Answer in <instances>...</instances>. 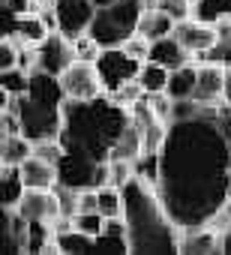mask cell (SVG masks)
<instances>
[{"instance_id": "2", "label": "cell", "mask_w": 231, "mask_h": 255, "mask_svg": "<svg viewBox=\"0 0 231 255\" xmlns=\"http://www.w3.org/2000/svg\"><path fill=\"white\" fill-rule=\"evenodd\" d=\"M132 123L129 108L117 105L108 93L90 102H63V132L60 141L69 150H81L96 162H105L111 156L114 141Z\"/></svg>"}, {"instance_id": "32", "label": "cell", "mask_w": 231, "mask_h": 255, "mask_svg": "<svg viewBox=\"0 0 231 255\" xmlns=\"http://www.w3.org/2000/svg\"><path fill=\"white\" fill-rule=\"evenodd\" d=\"M75 228H81L90 237H99L105 231V216L99 210H87V213H75Z\"/></svg>"}, {"instance_id": "22", "label": "cell", "mask_w": 231, "mask_h": 255, "mask_svg": "<svg viewBox=\"0 0 231 255\" xmlns=\"http://www.w3.org/2000/svg\"><path fill=\"white\" fill-rule=\"evenodd\" d=\"M168 78H171V69H165L162 63H153V60H144L138 69V81H141L144 93H162L168 87Z\"/></svg>"}, {"instance_id": "28", "label": "cell", "mask_w": 231, "mask_h": 255, "mask_svg": "<svg viewBox=\"0 0 231 255\" xmlns=\"http://www.w3.org/2000/svg\"><path fill=\"white\" fill-rule=\"evenodd\" d=\"M33 153L54 162V165H60V159L66 156V144L60 138H42V141H33Z\"/></svg>"}, {"instance_id": "16", "label": "cell", "mask_w": 231, "mask_h": 255, "mask_svg": "<svg viewBox=\"0 0 231 255\" xmlns=\"http://www.w3.org/2000/svg\"><path fill=\"white\" fill-rule=\"evenodd\" d=\"M30 156H33V138H27L24 132L0 135V165H21Z\"/></svg>"}, {"instance_id": "38", "label": "cell", "mask_w": 231, "mask_h": 255, "mask_svg": "<svg viewBox=\"0 0 231 255\" xmlns=\"http://www.w3.org/2000/svg\"><path fill=\"white\" fill-rule=\"evenodd\" d=\"M225 102L231 105V69H225Z\"/></svg>"}, {"instance_id": "30", "label": "cell", "mask_w": 231, "mask_h": 255, "mask_svg": "<svg viewBox=\"0 0 231 255\" xmlns=\"http://www.w3.org/2000/svg\"><path fill=\"white\" fill-rule=\"evenodd\" d=\"M117 105H123V108H129V105H135L141 96H144V87H141V81L138 78H132V81H126V84H120L114 93H108Z\"/></svg>"}, {"instance_id": "27", "label": "cell", "mask_w": 231, "mask_h": 255, "mask_svg": "<svg viewBox=\"0 0 231 255\" xmlns=\"http://www.w3.org/2000/svg\"><path fill=\"white\" fill-rule=\"evenodd\" d=\"M198 63H216V66H222V69H231V36H219V39L201 54Z\"/></svg>"}, {"instance_id": "26", "label": "cell", "mask_w": 231, "mask_h": 255, "mask_svg": "<svg viewBox=\"0 0 231 255\" xmlns=\"http://www.w3.org/2000/svg\"><path fill=\"white\" fill-rule=\"evenodd\" d=\"M168 126H171V123H165V120H153V123H147V126H144V129H141L144 150L162 153V147H165V138H168Z\"/></svg>"}, {"instance_id": "8", "label": "cell", "mask_w": 231, "mask_h": 255, "mask_svg": "<svg viewBox=\"0 0 231 255\" xmlns=\"http://www.w3.org/2000/svg\"><path fill=\"white\" fill-rule=\"evenodd\" d=\"M54 15H57V30L75 42L78 36L90 33L96 6L93 0H54Z\"/></svg>"}, {"instance_id": "3", "label": "cell", "mask_w": 231, "mask_h": 255, "mask_svg": "<svg viewBox=\"0 0 231 255\" xmlns=\"http://www.w3.org/2000/svg\"><path fill=\"white\" fill-rule=\"evenodd\" d=\"M123 192V219L129 228L132 255H171L180 246V225L168 216L159 201V192L138 174L120 186Z\"/></svg>"}, {"instance_id": "15", "label": "cell", "mask_w": 231, "mask_h": 255, "mask_svg": "<svg viewBox=\"0 0 231 255\" xmlns=\"http://www.w3.org/2000/svg\"><path fill=\"white\" fill-rule=\"evenodd\" d=\"M18 168H21V177H24L27 189H54L57 186V165L36 156V153L30 159H24Z\"/></svg>"}, {"instance_id": "5", "label": "cell", "mask_w": 231, "mask_h": 255, "mask_svg": "<svg viewBox=\"0 0 231 255\" xmlns=\"http://www.w3.org/2000/svg\"><path fill=\"white\" fill-rule=\"evenodd\" d=\"M18 117H21V132L33 141L42 138H60L63 132V105H51V102H39L30 93L24 96H9Z\"/></svg>"}, {"instance_id": "34", "label": "cell", "mask_w": 231, "mask_h": 255, "mask_svg": "<svg viewBox=\"0 0 231 255\" xmlns=\"http://www.w3.org/2000/svg\"><path fill=\"white\" fill-rule=\"evenodd\" d=\"M129 57H135L138 63H144V60H150V39L147 36H141V33H132L123 45H120Z\"/></svg>"}, {"instance_id": "31", "label": "cell", "mask_w": 231, "mask_h": 255, "mask_svg": "<svg viewBox=\"0 0 231 255\" xmlns=\"http://www.w3.org/2000/svg\"><path fill=\"white\" fill-rule=\"evenodd\" d=\"M204 111V105H198V99L192 96H183V99H174L171 105V123H183V120H192Z\"/></svg>"}, {"instance_id": "21", "label": "cell", "mask_w": 231, "mask_h": 255, "mask_svg": "<svg viewBox=\"0 0 231 255\" xmlns=\"http://www.w3.org/2000/svg\"><path fill=\"white\" fill-rule=\"evenodd\" d=\"M54 240H57V246H60V255H87V252H93V246H96V237L84 234L81 228H69V231H63V234H54Z\"/></svg>"}, {"instance_id": "35", "label": "cell", "mask_w": 231, "mask_h": 255, "mask_svg": "<svg viewBox=\"0 0 231 255\" xmlns=\"http://www.w3.org/2000/svg\"><path fill=\"white\" fill-rule=\"evenodd\" d=\"M111 162V186H126L135 177V162L129 159H108Z\"/></svg>"}, {"instance_id": "23", "label": "cell", "mask_w": 231, "mask_h": 255, "mask_svg": "<svg viewBox=\"0 0 231 255\" xmlns=\"http://www.w3.org/2000/svg\"><path fill=\"white\" fill-rule=\"evenodd\" d=\"M99 213L105 219L123 216V192H120V186H111V183L99 186Z\"/></svg>"}, {"instance_id": "39", "label": "cell", "mask_w": 231, "mask_h": 255, "mask_svg": "<svg viewBox=\"0 0 231 255\" xmlns=\"http://www.w3.org/2000/svg\"><path fill=\"white\" fill-rule=\"evenodd\" d=\"M114 3H120V0H93L96 9H105V6H114Z\"/></svg>"}, {"instance_id": "24", "label": "cell", "mask_w": 231, "mask_h": 255, "mask_svg": "<svg viewBox=\"0 0 231 255\" xmlns=\"http://www.w3.org/2000/svg\"><path fill=\"white\" fill-rule=\"evenodd\" d=\"M195 18L207 21V24H216L219 18L231 15V0H195Z\"/></svg>"}, {"instance_id": "25", "label": "cell", "mask_w": 231, "mask_h": 255, "mask_svg": "<svg viewBox=\"0 0 231 255\" xmlns=\"http://www.w3.org/2000/svg\"><path fill=\"white\" fill-rule=\"evenodd\" d=\"M30 87V72L24 69H6V72H0V90H3L6 96H24Z\"/></svg>"}, {"instance_id": "37", "label": "cell", "mask_w": 231, "mask_h": 255, "mask_svg": "<svg viewBox=\"0 0 231 255\" xmlns=\"http://www.w3.org/2000/svg\"><path fill=\"white\" fill-rule=\"evenodd\" d=\"M213 117H216L219 129H222V135H225V141H228V147H231V105H228V102L216 105V108H213Z\"/></svg>"}, {"instance_id": "29", "label": "cell", "mask_w": 231, "mask_h": 255, "mask_svg": "<svg viewBox=\"0 0 231 255\" xmlns=\"http://www.w3.org/2000/svg\"><path fill=\"white\" fill-rule=\"evenodd\" d=\"M156 9H162L174 21H186V18H192L195 3H192V0H156Z\"/></svg>"}, {"instance_id": "13", "label": "cell", "mask_w": 231, "mask_h": 255, "mask_svg": "<svg viewBox=\"0 0 231 255\" xmlns=\"http://www.w3.org/2000/svg\"><path fill=\"white\" fill-rule=\"evenodd\" d=\"M180 255H216L222 252V234L213 231L210 225H195V228H180Z\"/></svg>"}, {"instance_id": "11", "label": "cell", "mask_w": 231, "mask_h": 255, "mask_svg": "<svg viewBox=\"0 0 231 255\" xmlns=\"http://www.w3.org/2000/svg\"><path fill=\"white\" fill-rule=\"evenodd\" d=\"M192 99H198V105L204 108L222 105L225 102V69L216 63H198V81H195Z\"/></svg>"}, {"instance_id": "40", "label": "cell", "mask_w": 231, "mask_h": 255, "mask_svg": "<svg viewBox=\"0 0 231 255\" xmlns=\"http://www.w3.org/2000/svg\"><path fill=\"white\" fill-rule=\"evenodd\" d=\"M225 195H228V201H231V177H228V189H225ZM228 201H225V204H228Z\"/></svg>"}, {"instance_id": "4", "label": "cell", "mask_w": 231, "mask_h": 255, "mask_svg": "<svg viewBox=\"0 0 231 255\" xmlns=\"http://www.w3.org/2000/svg\"><path fill=\"white\" fill-rule=\"evenodd\" d=\"M144 12V0H120L114 6L96 9L93 24H90V36L102 45H123L132 33H138V18Z\"/></svg>"}, {"instance_id": "20", "label": "cell", "mask_w": 231, "mask_h": 255, "mask_svg": "<svg viewBox=\"0 0 231 255\" xmlns=\"http://www.w3.org/2000/svg\"><path fill=\"white\" fill-rule=\"evenodd\" d=\"M195 81H198V63L192 60V63H186V66H180V69H174V72H171L165 93H168L171 99L192 96V93H195Z\"/></svg>"}, {"instance_id": "12", "label": "cell", "mask_w": 231, "mask_h": 255, "mask_svg": "<svg viewBox=\"0 0 231 255\" xmlns=\"http://www.w3.org/2000/svg\"><path fill=\"white\" fill-rule=\"evenodd\" d=\"M27 222H54L60 216V201L54 189H27L15 207Z\"/></svg>"}, {"instance_id": "18", "label": "cell", "mask_w": 231, "mask_h": 255, "mask_svg": "<svg viewBox=\"0 0 231 255\" xmlns=\"http://www.w3.org/2000/svg\"><path fill=\"white\" fill-rule=\"evenodd\" d=\"M24 192H27V186H24L21 168L18 165H3V171H0V201H3V207L6 210L18 207Z\"/></svg>"}, {"instance_id": "19", "label": "cell", "mask_w": 231, "mask_h": 255, "mask_svg": "<svg viewBox=\"0 0 231 255\" xmlns=\"http://www.w3.org/2000/svg\"><path fill=\"white\" fill-rule=\"evenodd\" d=\"M141 153H144V138H141V129H138L135 123H129L126 129L120 132V138L114 141V147H111V156H108V159H129V162H135Z\"/></svg>"}, {"instance_id": "6", "label": "cell", "mask_w": 231, "mask_h": 255, "mask_svg": "<svg viewBox=\"0 0 231 255\" xmlns=\"http://www.w3.org/2000/svg\"><path fill=\"white\" fill-rule=\"evenodd\" d=\"M57 78H60V87L66 93V99H72V102H90V99H99L105 93L96 63H87V60L69 63Z\"/></svg>"}, {"instance_id": "14", "label": "cell", "mask_w": 231, "mask_h": 255, "mask_svg": "<svg viewBox=\"0 0 231 255\" xmlns=\"http://www.w3.org/2000/svg\"><path fill=\"white\" fill-rule=\"evenodd\" d=\"M150 60L153 63H162L165 69H180V66H186V63H192L195 57L180 45V39L171 33V36H162V39H153L150 42Z\"/></svg>"}, {"instance_id": "17", "label": "cell", "mask_w": 231, "mask_h": 255, "mask_svg": "<svg viewBox=\"0 0 231 255\" xmlns=\"http://www.w3.org/2000/svg\"><path fill=\"white\" fill-rule=\"evenodd\" d=\"M174 18H168L162 9H156V6H147L144 12H141V18H138V33L141 36H147L150 42L153 39H162V36H171L174 33Z\"/></svg>"}, {"instance_id": "41", "label": "cell", "mask_w": 231, "mask_h": 255, "mask_svg": "<svg viewBox=\"0 0 231 255\" xmlns=\"http://www.w3.org/2000/svg\"><path fill=\"white\" fill-rule=\"evenodd\" d=\"M225 210H228V213H231V201H228V204H225Z\"/></svg>"}, {"instance_id": "9", "label": "cell", "mask_w": 231, "mask_h": 255, "mask_svg": "<svg viewBox=\"0 0 231 255\" xmlns=\"http://www.w3.org/2000/svg\"><path fill=\"white\" fill-rule=\"evenodd\" d=\"M39 69L42 72H51V75H60L69 63H75V42L69 36H63L60 30L48 33L39 45Z\"/></svg>"}, {"instance_id": "33", "label": "cell", "mask_w": 231, "mask_h": 255, "mask_svg": "<svg viewBox=\"0 0 231 255\" xmlns=\"http://www.w3.org/2000/svg\"><path fill=\"white\" fill-rule=\"evenodd\" d=\"M99 54H102V45H99L90 33H84V36H78V39H75V57H78V60L96 63V60H99Z\"/></svg>"}, {"instance_id": "36", "label": "cell", "mask_w": 231, "mask_h": 255, "mask_svg": "<svg viewBox=\"0 0 231 255\" xmlns=\"http://www.w3.org/2000/svg\"><path fill=\"white\" fill-rule=\"evenodd\" d=\"M147 99H150V108H153V114L159 117V120H165V123H171V105H174V99L162 90V93H147Z\"/></svg>"}, {"instance_id": "10", "label": "cell", "mask_w": 231, "mask_h": 255, "mask_svg": "<svg viewBox=\"0 0 231 255\" xmlns=\"http://www.w3.org/2000/svg\"><path fill=\"white\" fill-rule=\"evenodd\" d=\"M174 36L180 39V45L195 57V63L201 60V54L219 39L216 36V24H207V21H201V18H186V21H177L174 24Z\"/></svg>"}, {"instance_id": "7", "label": "cell", "mask_w": 231, "mask_h": 255, "mask_svg": "<svg viewBox=\"0 0 231 255\" xmlns=\"http://www.w3.org/2000/svg\"><path fill=\"white\" fill-rule=\"evenodd\" d=\"M96 69H99V78H102L105 93H114L120 84L138 78L141 63L135 57H129L120 45H111V48H102V54L96 60Z\"/></svg>"}, {"instance_id": "1", "label": "cell", "mask_w": 231, "mask_h": 255, "mask_svg": "<svg viewBox=\"0 0 231 255\" xmlns=\"http://www.w3.org/2000/svg\"><path fill=\"white\" fill-rule=\"evenodd\" d=\"M231 177V147L213 117L204 108L198 117L171 123L162 147L159 201L180 228L207 225V219L225 207Z\"/></svg>"}]
</instances>
